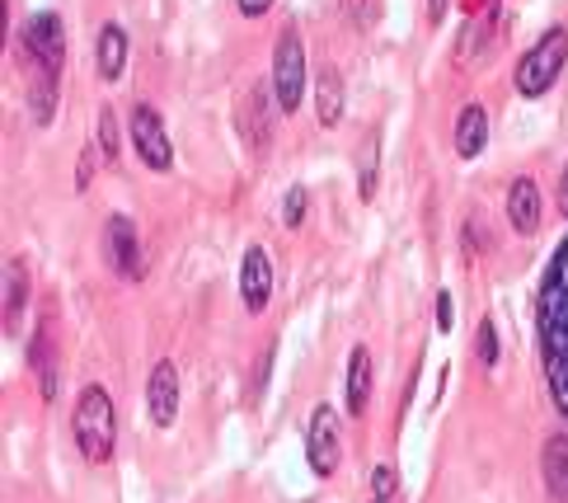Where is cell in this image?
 I'll list each match as a JSON object with an SVG mask.
<instances>
[{"label":"cell","mask_w":568,"mask_h":503,"mask_svg":"<svg viewBox=\"0 0 568 503\" xmlns=\"http://www.w3.org/2000/svg\"><path fill=\"white\" fill-rule=\"evenodd\" d=\"M29 118L38 128H48L57 118V76H38L33 71V85H29Z\"/></svg>","instance_id":"ffe728a7"},{"label":"cell","mask_w":568,"mask_h":503,"mask_svg":"<svg viewBox=\"0 0 568 503\" xmlns=\"http://www.w3.org/2000/svg\"><path fill=\"white\" fill-rule=\"evenodd\" d=\"M29 368H33V381H38V395L52 405V400H57V344H52L48 320L38 325L33 344H29Z\"/></svg>","instance_id":"9a60e30c"},{"label":"cell","mask_w":568,"mask_h":503,"mask_svg":"<svg viewBox=\"0 0 568 503\" xmlns=\"http://www.w3.org/2000/svg\"><path fill=\"white\" fill-rule=\"evenodd\" d=\"M104 259L118 278H136L146 273V259H141V235H136V221L128 212H113L104 221Z\"/></svg>","instance_id":"ba28073f"},{"label":"cell","mask_w":568,"mask_h":503,"mask_svg":"<svg viewBox=\"0 0 568 503\" xmlns=\"http://www.w3.org/2000/svg\"><path fill=\"white\" fill-rule=\"evenodd\" d=\"M555 203H559V212L568 217V165H564V174H559V193H555Z\"/></svg>","instance_id":"f546056e"},{"label":"cell","mask_w":568,"mask_h":503,"mask_svg":"<svg viewBox=\"0 0 568 503\" xmlns=\"http://www.w3.org/2000/svg\"><path fill=\"white\" fill-rule=\"evenodd\" d=\"M99 155L118 165V155H123V132H118V113L113 109H99Z\"/></svg>","instance_id":"44dd1931"},{"label":"cell","mask_w":568,"mask_h":503,"mask_svg":"<svg viewBox=\"0 0 568 503\" xmlns=\"http://www.w3.org/2000/svg\"><path fill=\"white\" fill-rule=\"evenodd\" d=\"M240 296H245V311L263 315L273 301V259L263 245H250L245 259H240Z\"/></svg>","instance_id":"30bf717a"},{"label":"cell","mask_w":568,"mask_h":503,"mask_svg":"<svg viewBox=\"0 0 568 503\" xmlns=\"http://www.w3.org/2000/svg\"><path fill=\"white\" fill-rule=\"evenodd\" d=\"M19 48H24V62H29L38 76H62V62H67V29H62V14H52V10L29 14L24 29H19Z\"/></svg>","instance_id":"277c9868"},{"label":"cell","mask_w":568,"mask_h":503,"mask_svg":"<svg viewBox=\"0 0 568 503\" xmlns=\"http://www.w3.org/2000/svg\"><path fill=\"white\" fill-rule=\"evenodd\" d=\"M128 132H132V147L141 155V165L165 174L174 165V147H170V132H165V118H160L151 104H132V118H128Z\"/></svg>","instance_id":"8992f818"},{"label":"cell","mask_w":568,"mask_h":503,"mask_svg":"<svg viewBox=\"0 0 568 503\" xmlns=\"http://www.w3.org/2000/svg\"><path fill=\"white\" fill-rule=\"evenodd\" d=\"M540 475H545V494H550L555 503H568V433L545 437Z\"/></svg>","instance_id":"2e32d148"},{"label":"cell","mask_w":568,"mask_h":503,"mask_svg":"<svg viewBox=\"0 0 568 503\" xmlns=\"http://www.w3.org/2000/svg\"><path fill=\"white\" fill-rule=\"evenodd\" d=\"M306 461L320 480H329L343 461V424L334 405H315L311 429H306Z\"/></svg>","instance_id":"52a82bcc"},{"label":"cell","mask_w":568,"mask_h":503,"mask_svg":"<svg viewBox=\"0 0 568 503\" xmlns=\"http://www.w3.org/2000/svg\"><path fill=\"white\" fill-rule=\"evenodd\" d=\"M128 57H132V38H128V29L118 24V19H109L104 29H99V43H94V62H99V76L109 80H123V71H128Z\"/></svg>","instance_id":"4fadbf2b"},{"label":"cell","mask_w":568,"mask_h":503,"mask_svg":"<svg viewBox=\"0 0 568 503\" xmlns=\"http://www.w3.org/2000/svg\"><path fill=\"white\" fill-rule=\"evenodd\" d=\"M376 503H390V499H376Z\"/></svg>","instance_id":"4dcf8cb0"},{"label":"cell","mask_w":568,"mask_h":503,"mask_svg":"<svg viewBox=\"0 0 568 503\" xmlns=\"http://www.w3.org/2000/svg\"><path fill=\"white\" fill-rule=\"evenodd\" d=\"M315 118H320V128L343 123V76L334 67H320L315 76Z\"/></svg>","instance_id":"ac0fdd59"},{"label":"cell","mask_w":568,"mask_h":503,"mask_svg":"<svg viewBox=\"0 0 568 503\" xmlns=\"http://www.w3.org/2000/svg\"><path fill=\"white\" fill-rule=\"evenodd\" d=\"M146 419L155 429H174L179 419V368L170 358H160L146 376Z\"/></svg>","instance_id":"9c48e42d"},{"label":"cell","mask_w":568,"mask_h":503,"mask_svg":"<svg viewBox=\"0 0 568 503\" xmlns=\"http://www.w3.org/2000/svg\"><path fill=\"white\" fill-rule=\"evenodd\" d=\"M90 174H94V151L85 147V151H80V165H75V189H80V193L90 189Z\"/></svg>","instance_id":"484cf974"},{"label":"cell","mask_w":568,"mask_h":503,"mask_svg":"<svg viewBox=\"0 0 568 503\" xmlns=\"http://www.w3.org/2000/svg\"><path fill=\"white\" fill-rule=\"evenodd\" d=\"M395 490H399V471L395 466H376L372 471V494L376 499H395Z\"/></svg>","instance_id":"d4e9b609"},{"label":"cell","mask_w":568,"mask_h":503,"mask_svg":"<svg viewBox=\"0 0 568 503\" xmlns=\"http://www.w3.org/2000/svg\"><path fill=\"white\" fill-rule=\"evenodd\" d=\"M446 6H452V0H428V24H442V19H446Z\"/></svg>","instance_id":"f1b7e54d"},{"label":"cell","mask_w":568,"mask_h":503,"mask_svg":"<svg viewBox=\"0 0 568 503\" xmlns=\"http://www.w3.org/2000/svg\"><path fill=\"white\" fill-rule=\"evenodd\" d=\"M484 147H489V113H484V104H465L456 113V155L475 160Z\"/></svg>","instance_id":"e0dca14e"},{"label":"cell","mask_w":568,"mask_h":503,"mask_svg":"<svg viewBox=\"0 0 568 503\" xmlns=\"http://www.w3.org/2000/svg\"><path fill=\"white\" fill-rule=\"evenodd\" d=\"M367 400H372V349L357 344L348 353V376H343V405H348V414H367Z\"/></svg>","instance_id":"5bb4252c"},{"label":"cell","mask_w":568,"mask_h":503,"mask_svg":"<svg viewBox=\"0 0 568 503\" xmlns=\"http://www.w3.org/2000/svg\"><path fill=\"white\" fill-rule=\"evenodd\" d=\"M71 437L80 456L90 461V466H104L113 461V447H118V410H113V395L90 381L85 391L75 395V410H71Z\"/></svg>","instance_id":"7a4b0ae2"},{"label":"cell","mask_w":568,"mask_h":503,"mask_svg":"<svg viewBox=\"0 0 568 503\" xmlns=\"http://www.w3.org/2000/svg\"><path fill=\"white\" fill-rule=\"evenodd\" d=\"M273 104H277V94H273V80L268 85H250V94H245V104H240V132H245V142L254 147V151H263L273 142Z\"/></svg>","instance_id":"8fae6325"},{"label":"cell","mask_w":568,"mask_h":503,"mask_svg":"<svg viewBox=\"0 0 568 503\" xmlns=\"http://www.w3.org/2000/svg\"><path fill=\"white\" fill-rule=\"evenodd\" d=\"M536 349L550 400L568 424V231L555 245L536 288Z\"/></svg>","instance_id":"6da1fadb"},{"label":"cell","mask_w":568,"mask_h":503,"mask_svg":"<svg viewBox=\"0 0 568 503\" xmlns=\"http://www.w3.org/2000/svg\"><path fill=\"white\" fill-rule=\"evenodd\" d=\"M24 306H29V269H24V259H10L6 264V334H19Z\"/></svg>","instance_id":"d6986e66"},{"label":"cell","mask_w":568,"mask_h":503,"mask_svg":"<svg viewBox=\"0 0 568 503\" xmlns=\"http://www.w3.org/2000/svg\"><path fill=\"white\" fill-rule=\"evenodd\" d=\"M498 353H503V344H498V325H494V320H479V334H475V358L484 362V368H498Z\"/></svg>","instance_id":"cb8c5ba5"},{"label":"cell","mask_w":568,"mask_h":503,"mask_svg":"<svg viewBox=\"0 0 568 503\" xmlns=\"http://www.w3.org/2000/svg\"><path fill=\"white\" fill-rule=\"evenodd\" d=\"M376 170H381V142H376V137H367V147H362V179H357L362 203H372V198H376Z\"/></svg>","instance_id":"7402d4cb"},{"label":"cell","mask_w":568,"mask_h":503,"mask_svg":"<svg viewBox=\"0 0 568 503\" xmlns=\"http://www.w3.org/2000/svg\"><path fill=\"white\" fill-rule=\"evenodd\" d=\"M235 10L245 14V19H263V14L273 10V0H235Z\"/></svg>","instance_id":"83f0119b"},{"label":"cell","mask_w":568,"mask_h":503,"mask_svg":"<svg viewBox=\"0 0 568 503\" xmlns=\"http://www.w3.org/2000/svg\"><path fill=\"white\" fill-rule=\"evenodd\" d=\"M564 67H568V29L550 24L536 38V48L521 52V62H517V94H526V99L550 94L555 80L564 76Z\"/></svg>","instance_id":"3957f363"},{"label":"cell","mask_w":568,"mask_h":503,"mask_svg":"<svg viewBox=\"0 0 568 503\" xmlns=\"http://www.w3.org/2000/svg\"><path fill=\"white\" fill-rule=\"evenodd\" d=\"M311 85V62H306V43L301 33L287 29L277 38V52H273V94H277V113H296L301 99H306Z\"/></svg>","instance_id":"5b68a950"},{"label":"cell","mask_w":568,"mask_h":503,"mask_svg":"<svg viewBox=\"0 0 568 503\" xmlns=\"http://www.w3.org/2000/svg\"><path fill=\"white\" fill-rule=\"evenodd\" d=\"M452 320H456V301H452V292H437V330H452Z\"/></svg>","instance_id":"4316f807"},{"label":"cell","mask_w":568,"mask_h":503,"mask_svg":"<svg viewBox=\"0 0 568 503\" xmlns=\"http://www.w3.org/2000/svg\"><path fill=\"white\" fill-rule=\"evenodd\" d=\"M540 189L531 174H517L513 189H507V221H513L517 235H536L540 231Z\"/></svg>","instance_id":"7c38bea8"},{"label":"cell","mask_w":568,"mask_h":503,"mask_svg":"<svg viewBox=\"0 0 568 503\" xmlns=\"http://www.w3.org/2000/svg\"><path fill=\"white\" fill-rule=\"evenodd\" d=\"M306 212H311V193H306V184H292L287 189V198H282V227H301L306 221Z\"/></svg>","instance_id":"603a6c76"}]
</instances>
